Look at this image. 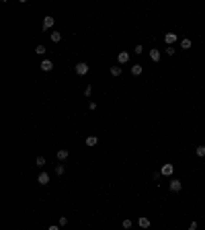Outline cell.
<instances>
[{
    "instance_id": "6da1fadb",
    "label": "cell",
    "mask_w": 205,
    "mask_h": 230,
    "mask_svg": "<svg viewBox=\"0 0 205 230\" xmlns=\"http://www.w3.org/2000/svg\"><path fill=\"white\" fill-rule=\"evenodd\" d=\"M88 70H90V66H88L86 62H78V64L74 66V72H76L78 76H84V74H88Z\"/></svg>"
},
{
    "instance_id": "7a4b0ae2",
    "label": "cell",
    "mask_w": 205,
    "mask_h": 230,
    "mask_svg": "<svg viewBox=\"0 0 205 230\" xmlns=\"http://www.w3.org/2000/svg\"><path fill=\"white\" fill-rule=\"evenodd\" d=\"M53 25H55V19L53 17H45L41 27H43V31H49V29H53Z\"/></svg>"
},
{
    "instance_id": "3957f363",
    "label": "cell",
    "mask_w": 205,
    "mask_h": 230,
    "mask_svg": "<svg viewBox=\"0 0 205 230\" xmlns=\"http://www.w3.org/2000/svg\"><path fill=\"white\" fill-rule=\"evenodd\" d=\"M168 189H170L172 193H178V191L183 189V183H181L178 179H172V181H170V185H168Z\"/></svg>"
},
{
    "instance_id": "277c9868",
    "label": "cell",
    "mask_w": 205,
    "mask_h": 230,
    "mask_svg": "<svg viewBox=\"0 0 205 230\" xmlns=\"http://www.w3.org/2000/svg\"><path fill=\"white\" fill-rule=\"evenodd\" d=\"M39 68L43 72H51V70H53V62H51V60H43L39 64Z\"/></svg>"
},
{
    "instance_id": "5b68a950",
    "label": "cell",
    "mask_w": 205,
    "mask_h": 230,
    "mask_svg": "<svg viewBox=\"0 0 205 230\" xmlns=\"http://www.w3.org/2000/svg\"><path fill=\"white\" fill-rule=\"evenodd\" d=\"M172 173H174V167H172L170 162H168V164H164L162 169H160V175H164V177H170Z\"/></svg>"
},
{
    "instance_id": "8992f818",
    "label": "cell",
    "mask_w": 205,
    "mask_h": 230,
    "mask_svg": "<svg viewBox=\"0 0 205 230\" xmlns=\"http://www.w3.org/2000/svg\"><path fill=\"white\" fill-rule=\"evenodd\" d=\"M55 156H58V160H60V162H64V160L70 156V152H68L66 148H62V150H58V152H55Z\"/></svg>"
},
{
    "instance_id": "52a82bcc",
    "label": "cell",
    "mask_w": 205,
    "mask_h": 230,
    "mask_svg": "<svg viewBox=\"0 0 205 230\" xmlns=\"http://www.w3.org/2000/svg\"><path fill=\"white\" fill-rule=\"evenodd\" d=\"M117 62H119V64H127V62H129V51H119Z\"/></svg>"
},
{
    "instance_id": "ba28073f",
    "label": "cell",
    "mask_w": 205,
    "mask_h": 230,
    "mask_svg": "<svg viewBox=\"0 0 205 230\" xmlns=\"http://www.w3.org/2000/svg\"><path fill=\"white\" fill-rule=\"evenodd\" d=\"M164 41H166L168 45H174V43H176V33H166V35H164Z\"/></svg>"
},
{
    "instance_id": "9c48e42d",
    "label": "cell",
    "mask_w": 205,
    "mask_h": 230,
    "mask_svg": "<svg viewBox=\"0 0 205 230\" xmlns=\"http://www.w3.org/2000/svg\"><path fill=\"white\" fill-rule=\"evenodd\" d=\"M142 72H144V66H142V64H133V66H131V74H133V76H140Z\"/></svg>"
},
{
    "instance_id": "30bf717a",
    "label": "cell",
    "mask_w": 205,
    "mask_h": 230,
    "mask_svg": "<svg viewBox=\"0 0 205 230\" xmlns=\"http://www.w3.org/2000/svg\"><path fill=\"white\" fill-rule=\"evenodd\" d=\"M37 183H39V185H47V183H49V175H47V173H39Z\"/></svg>"
},
{
    "instance_id": "8fae6325",
    "label": "cell",
    "mask_w": 205,
    "mask_h": 230,
    "mask_svg": "<svg viewBox=\"0 0 205 230\" xmlns=\"http://www.w3.org/2000/svg\"><path fill=\"white\" fill-rule=\"evenodd\" d=\"M137 224H140V228L144 230V228H150V224H152V222H150L148 218H144V216H142V218L137 220Z\"/></svg>"
},
{
    "instance_id": "7c38bea8",
    "label": "cell",
    "mask_w": 205,
    "mask_h": 230,
    "mask_svg": "<svg viewBox=\"0 0 205 230\" xmlns=\"http://www.w3.org/2000/svg\"><path fill=\"white\" fill-rule=\"evenodd\" d=\"M150 58H152L154 62H160V49H156V47L150 49Z\"/></svg>"
},
{
    "instance_id": "4fadbf2b",
    "label": "cell",
    "mask_w": 205,
    "mask_h": 230,
    "mask_svg": "<svg viewBox=\"0 0 205 230\" xmlns=\"http://www.w3.org/2000/svg\"><path fill=\"white\" fill-rule=\"evenodd\" d=\"M96 144H99V138H96V136H88V138H86V146H96Z\"/></svg>"
},
{
    "instance_id": "5bb4252c",
    "label": "cell",
    "mask_w": 205,
    "mask_h": 230,
    "mask_svg": "<svg viewBox=\"0 0 205 230\" xmlns=\"http://www.w3.org/2000/svg\"><path fill=\"white\" fill-rule=\"evenodd\" d=\"M51 41H53V43H60V41H62V33H60V31H53V33H51Z\"/></svg>"
},
{
    "instance_id": "9a60e30c",
    "label": "cell",
    "mask_w": 205,
    "mask_h": 230,
    "mask_svg": "<svg viewBox=\"0 0 205 230\" xmlns=\"http://www.w3.org/2000/svg\"><path fill=\"white\" fill-rule=\"evenodd\" d=\"M111 76H121V68L119 66H111Z\"/></svg>"
},
{
    "instance_id": "2e32d148",
    "label": "cell",
    "mask_w": 205,
    "mask_h": 230,
    "mask_svg": "<svg viewBox=\"0 0 205 230\" xmlns=\"http://www.w3.org/2000/svg\"><path fill=\"white\" fill-rule=\"evenodd\" d=\"M64 173H66V167H64V164H58V167H55V175H60V177H62Z\"/></svg>"
},
{
    "instance_id": "e0dca14e",
    "label": "cell",
    "mask_w": 205,
    "mask_h": 230,
    "mask_svg": "<svg viewBox=\"0 0 205 230\" xmlns=\"http://www.w3.org/2000/svg\"><path fill=\"white\" fill-rule=\"evenodd\" d=\"M191 47V39H183L181 41V49H189Z\"/></svg>"
},
{
    "instance_id": "ac0fdd59",
    "label": "cell",
    "mask_w": 205,
    "mask_h": 230,
    "mask_svg": "<svg viewBox=\"0 0 205 230\" xmlns=\"http://www.w3.org/2000/svg\"><path fill=\"white\" fill-rule=\"evenodd\" d=\"M195 152H197V156H201V158H203V156H205V146H197V150H195Z\"/></svg>"
},
{
    "instance_id": "d6986e66",
    "label": "cell",
    "mask_w": 205,
    "mask_h": 230,
    "mask_svg": "<svg viewBox=\"0 0 205 230\" xmlns=\"http://www.w3.org/2000/svg\"><path fill=\"white\" fill-rule=\"evenodd\" d=\"M58 224H60L62 228H64V226H68V218H66V216H62V218L58 220Z\"/></svg>"
},
{
    "instance_id": "ffe728a7",
    "label": "cell",
    "mask_w": 205,
    "mask_h": 230,
    "mask_svg": "<svg viewBox=\"0 0 205 230\" xmlns=\"http://www.w3.org/2000/svg\"><path fill=\"white\" fill-rule=\"evenodd\" d=\"M35 51H37L39 56H45V51H47V49H45V45H37V47H35Z\"/></svg>"
},
{
    "instance_id": "44dd1931",
    "label": "cell",
    "mask_w": 205,
    "mask_h": 230,
    "mask_svg": "<svg viewBox=\"0 0 205 230\" xmlns=\"http://www.w3.org/2000/svg\"><path fill=\"white\" fill-rule=\"evenodd\" d=\"M35 164H37V167H45V158H43V156H37Z\"/></svg>"
},
{
    "instance_id": "7402d4cb",
    "label": "cell",
    "mask_w": 205,
    "mask_h": 230,
    "mask_svg": "<svg viewBox=\"0 0 205 230\" xmlns=\"http://www.w3.org/2000/svg\"><path fill=\"white\" fill-rule=\"evenodd\" d=\"M174 51H176V47H174V45H168V47H166V53H168V56H174Z\"/></svg>"
},
{
    "instance_id": "603a6c76",
    "label": "cell",
    "mask_w": 205,
    "mask_h": 230,
    "mask_svg": "<svg viewBox=\"0 0 205 230\" xmlns=\"http://www.w3.org/2000/svg\"><path fill=\"white\" fill-rule=\"evenodd\" d=\"M123 228H131V220H129V218L123 220Z\"/></svg>"
},
{
    "instance_id": "cb8c5ba5",
    "label": "cell",
    "mask_w": 205,
    "mask_h": 230,
    "mask_svg": "<svg viewBox=\"0 0 205 230\" xmlns=\"http://www.w3.org/2000/svg\"><path fill=\"white\" fill-rule=\"evenodd\" d=\"M142 51H144V47H142V45H135V47H133V53H137V56H140Z\"/></svg>"
},
{
    "instance_id": "d4e9b609",
    "label": "cell",
    "mask_w": 205,
    "mask_h": 230,
    "mask_svg": "<svg viewBox=\"0 0 205 230\" xmlns=\"http://www.w3.org/2000/svg\"><path fill=\"white\" fill-rule=\"evenodd\" d=\"M88 109H90V111H94V109H96V103H94V101H90V103H88Z\"/></svg>"
},
{
    "instance_id": "484cf974",
    "label": "cell",
    "mask_w": 205,
    "mask_h": 230,
    "mask_svg": "<svg viewBox=\"0 0 205 230\" xmlns=\"http://www.w3.org/2000/svg\"><path fill=\"white\" fill-rule=\"evenodd\" d=\"M84 94H86V97H90V94H92V89H90V87H86V89H84Z\"/></svg>"
},
{
    "instance_id": "4316f807",
    "label": "cell",
    "mask_w": 205,
    "mask_h": 230,
    "mask_svg": "<svg viewBox=\"0 0 205 230\" xmlns=\"http://www.w3.org/2000/svg\"><path fill=\"white\" fill-rule=\"evenodd\" d=\"M47 230H62V226H60V224H53V226H49Z\"/></svg>"
},
{
    "instance_id": "83f0119b",
    "label": "cell",
    "mask_w": 205,
    "mask_h": 230,
    "mask_svg": "<svg viewBox=\"0 0 205 230\" xmlns=\"http://www.w3.org/2000/svg\"><path fill=\"white\" fill-rule=\"evenodd\" d=\"M189 230H197V222H195V220L191 222V226H189Z\"/></svg>"
}]
</instances>
